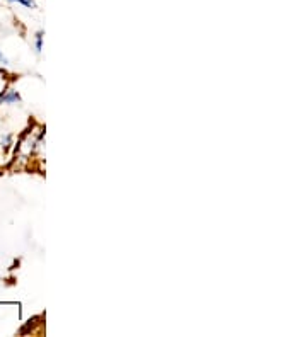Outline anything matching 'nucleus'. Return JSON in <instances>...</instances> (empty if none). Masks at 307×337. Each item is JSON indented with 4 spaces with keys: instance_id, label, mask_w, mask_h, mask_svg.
<instances>
[{
    "instance_id": "nucleus-1",
    "label": "nucleus",
    "mask_w": 307,
    "mask_h": 337,
    "mask_svg": "<svg viewBox=\"0 0 307 337\" xmlns=\"http://www.w3.org/2000/svg\"><path fill=\"white\" fill-rule=\"evenodd\" d=\"M15 101H21L19 94L14 92V90H7V94L0 97V104H2V103H15Z\"/></svg>"
},
{
    "instance_id": "nucleus-3",
    "label": "nucleus",
    "mask_w": 307,
    "mask_h": 337,
    "mask_svg": "<svg viewBox=\"0 0 307 337\" xmlns=\"http://www.w3.org/2000/svg\"><path fill=\"white\" fill-rule=\"evenodd\" d=\"M0 62H2V63H7V58H5L2 53H0Z\"/></svg>"
},
{
    "instance_id": "nucleus-2",
    "label": "nucleus",
    "mask_w": 307,
    "mask_h": 337,
    "mask_svg": "<svg viewBox=\"0 0 307 337\" xmlns=\"http://www.w3.org/2000/svg\"><path fill=\"white\" fill-rule=\"evenodd\" d=\"M9 2H19V4L26 5V7H36L34 0H9Z\"/></svg>"
}]
</instances>
